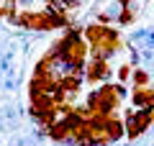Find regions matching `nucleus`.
I'll list each match as a JSON object with an SVG mask.
<instances>
[{
    "label": "nucleus",
    "mask_w": 154,
    "mask_h": 146,
    "mask_svg": "<svg viewBox=\"0 0 154 146\" xmlns=\"http://www.w3.org/2000/svg\"><path fill=\"white\" fill-rule=\"evenodd\" d=\"M152 123H154V110H144V108L128 110L126 118H123V128H126L128 138H139Z\"/></svg>",
    "instance_id": "nucleus-2"
},
{
    "label": "nucleus",
    "mask_w": 154,
    "mask_h": 146,
    "mask_svg": "<svg viewBox=\"0 0 154 146\" xmlns=\"http://www.w3.org/2000/svg\"><path fill=\"white\" fill-rule=\"evenodd\" d=\"M131 80H134V87H146V85H149V75H146L144 69H136Z\"/></svg>",
    "instance_id": "nucleus-6"
},
{
    "label": "nucleus",
    "mask_w": 154,
    "mask_h": 146,
    "mask_svg": "<svg viewBox=\"0 0 154 146\" xmlns=\"http://www.w3.org/2000/svg\"><path fill=\"white\" fill-rule=\"evenodd\" d=\"M82 72H85V77H88L90 82H103L105 77L110 75L108 62H103V59H88L85 67H82Z\"/></svg>",
    "instance_id": "nucleus-3"
},
{
    "label": "nucleus",
    "mask_w": 154,
    "mask_h": 146,
    "mask_svg": "<svg viewBox=\"0 0 154 146\" xmlns=\"http://www.w3.org/2000/svg\"><path fill=\"white\" fill-rule=\"evenodd\" d=\"M131 105L144 110H154V87H134L131 92Z\"/></svg>",
    "instance_id": "nucleus-4"
},
{
    "label": "nucleus",
    "mask_w": 154,
    "mask_h": 146,
    "mask_svg": "<svg viewBox=\"0 0 154 146\" xmlns=\"http://www.w3.org/2000/svg\"><path fill=\"white\" fill-rule=\"evenodd\" d=\"M46 3H49V5H51V3H57V0H46Z\"/></svg>",
    "instance_id": "nucleus-9"
},
{
    "label": "nucleus",
    "mask_w": 154,
    "mask_h": 146,
    "mask_svg": "<svg viewBox=\"0 0 154 146\" xmlns=\"http://www.w3.org/2000/svg\"><path fill=\"white\" fill-rule=\"evenodd\" d=\"M136 21V13L131 11V8H121V13H118V23L121 26H128V23Z\"/></svg>",
    "instance_id": "nucleus-5"
},
{
    "label": "nucleus",
    "mask_w": 154,
    "mask_h": 146,
    "mask_svg": "<svg viewBox=\"0 0 154 146\" xmlns=\"http://www.w3.org/2000/svg\"><path fill=\"white\" fill-rule=\"evenodd\" d=\"M118 3H121V8H128V5L134 3V0H118Z\"/></svg>",
    "instance_id": "nucleus-8"
},
{
    "label": "nucleus",
    "mask_w": 154,
    "mask_h": 146,
    "mask_svg": "<svg viewBox=\"0 0 154 146\" xmlns=\"http://www.w3.org/2000/svg\"><path fill=\"white\" fill-rule=\"evenodd\" d=\"M128 80H131V67H128V64H123L121 69H118V82L123 85V82H128Z\"/></svg>",
    "instance_id": "nucleus-7"
},
{
    "label": "nucleus",
    "mask_w": 154,
    "mask_h": 146,
    "mask_svg": "<svg viewBox=\"0 0 154 146\" xmlns=\"http://www.w3.org/2000/svg\"><path fill=\"white\" fill-rule=\"evenodd\" d=\"M82 38L88 41V46H90V59L108 62L116 51L123 49V41H121V36H118V31L103 26V23H90V26L85 28Z\"/></svg>",
    "instance_id": "nucleus-1"
}]
</instances>
